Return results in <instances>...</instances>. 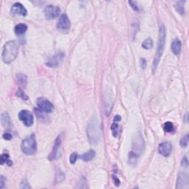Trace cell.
I'll return each instance as SVG.
<instances>
[{
    "instance_id": "cell-22",
    "label": "cell",
    "mask_w": 189,
    "mask_h": 189,
    "mask_svg": "<svg viewBox=\"0 0 189 189\" xmlns=\"http://www.w3.org/2000/svg\"><path fill=\"white\" fill-rule=\"evenodd\" d=\"M64 178H65V174H64V173L60 169H58L57 171H56V183H61L64 180Z\"/></svg>"
},
{
    "instance_id": "cell-34",
    "label": "cell",
    "mask_w": 189,
    "mask_h": 189,
    "mask_svg": "<svg viewBox=\"0 0 189 189\" xmlns=\"http://www.w3.org/2000/svg\"><path fill=\"white\" fill-rule=\"evenodd\" d=\"M146 60L145 58H141V66L142 69H145L146 67Z\"/></svg>"
},
{
    "instance_id": "cell-4",
    "label": "cell",
    "mask_w": 189,
    "mask_h": 189,
    "mask_svg": "<svg viewBox=\"0 0 189 189\" xmlns=\"http://www.w3.org/2000/svg\"><path fill=\"white\" fill-rule=\"evenodd\" d=\"M21 149L26 155H33L36 152L37 144L34 134H32L22 141Z\"/></svg>"
},
{
    "instance_id": "cell-36",
    "label": "cell",
    "mask_w": 189,
    "mask_h": 189,
    "mask_svg": "<svg viewBox=\"0 0 189 189\" xmlns=\"http://www.w3.org/2000/svg\"><path fill=\"white\" fill-rule=\"evenodd\" d=\"M121 120V117L120 116V115H115V118H114V121H120V120Z\"/></svg>"
},
{
    "instance_id": "cell-21",
    "label": "cell",
    "mask_w": 189,
    "mask_h": 189,
    "mask_svg": "<svg viewBox=\"0 0 189 189\" xmlns=\"http://www.w3.org/2000/svg\"><path fill=\"white\" fill-rule=\"evenodd\" d=\"M142 47L144 48L145 50H150L153 47V41L152 39L149 38V39H145L142 44Z\"/></svg>"
},
{
    "instance_id": "cell-12",
    "label": "cell",
    "mask_w": 189,
    "mask_h": 189,
    "mask_svg": "<svg viewBox=\"0 0 189 189\" xmlns=\"http://www.w3.org/2000/svg\"><path fill=\"white\" fill-rule=\"evenodd\" d=\"M172 151V145L169 142H163L158 146V152L163 157H169Z\"/></svg>"
},
{
    "instance_id": "cell-6",
    "label": "cell",
    "mask_w": 189,
    "mask_h": 189,
    "mask_svg": "<svg viewBox=\"0 0 189 189\" xmlns=\"http://www.w3.org/2000/svg\"><path fill=\"white\" fill-rule=\"evenodd\" d=\"M70 22H69L67 15L64 14L58 19L56 27L59 31L62 32V33H67L70 28Z\"/></svg>"
},
{
    "instance_id": "cell-28",
    "label": "cell",
    "mask_w": 189,
    "mask_h": 189,
    "mask_svg": "<svg viewBox=\"0 0 189 189\" xmlns=\"http://www.w3.org/2000/svg\"><path fill=\"white\" fill-rule=\"evenodd\" d=\"M16 95L18 96V97L22 98V99H23V100H27L28 99V97L27 96V94L24 93V91L22 90V89H19L18 91L16 92Z\"/></svg>"
},
{
    "instance_id": "cell-9",
    "label": "cell",
    "mask_w": 189,
    "mask_h": 189,
    "mask_svg": "<svg viewBox=\"0 0 189 189\" xmlns=\"http://www.w3.org/2000/svg\"><path fill=\"white\" fill-rule=\"evenodd\" d=\"M19 118L27 127H30L33 124V115L30 111L22 110L19 113Z\"/></svg>"
},
{
    "instance_id": "cell-18",
    "label": "cell",
    "mask_w": 189,
    "mask_h": 189,
    "mask_svg": "<svg viewBox=\"0 0 189 189\" xmlns=\"http://www.w3.org/2000/svg\"><path fill=\"white\" fill-rule=\"evenodd\" d=\"M27 26L26 25V24H22V23L16 24V25L15 26V28H14L15 33L18 36L23 35V34L25 33L26 31H27Z\"/></svg>"
},
{
    "instance_id": "cell-1",
    "label": "cell",
    "mask_w": 189,
    "mask_h": 189,
    "mask_svg": "<svg viewBox=\"0 0 189 189\" xmlns=\"http://www.w3.org/2000/svg\"><path fill=\"white\" fill-rule=\"evenodd\" d=\"M166 38V29L163 24H161L159 29V37H158V46H157V50L155 57L154 58L152 64V73H154L156 70L158 65L160 62V58L162 57V55L163 53L164 47H165V42Z\"/></svg>"
},
{
    "instance_id": "cell-14",
    "label": "cell",
    "mask_w": 189,
    "mask_h": 189,
    "mask_svg": "<svg viewBox=\"0 0 189 189\" xmlns=\"http://www.w3.org/2000/svg\"><path fill=\"white\" fill-rule=\"evenodd\" d=\"M181 47H182V44H181V41L179 39H176L172 41L171 50H172L173 53L176 56H178L181 52Z\"/></svg>"
},
{
    "instance_id": "cell-7",
    "label": "cell",
    "mask_w": 189,
    "mask_h": 189,
    "mask_svg": "<svg viewBox=\"0 0 189 189\" xmlns=\"http://www.w3.org/2000/svg\"><path fill=\"white\" fill-rule=\"evenodd\" d=\"M44 16L47 19H54L59 16L61 13V9L59 7L55 6L52 5H49L44 8Z\"/></svg>"
},
{
    "instance_id": "cell-20",
    "label": "cell",
    "mask_w": 189,
    "mask_h": 189,
    "mask_svg": "<svg viewBox=\"0 0 189 189\" xmlns=\"http://www.w3.org/2000/svg\"><path fill=\"white\" fill-rule=\"evenodd\" d=\"M0 163L1 165H4V164H7V166H11L13 165V162L10 160L9 158V154L7 153H3L1 156V159H0Z\"/></svg>"
},
{
    "instance_id": "cell-15",
    "label": "cell",
    "mask_w": 189,
    "mask_h": 189,
    "mask_svg": "<svg viewBox=\"0 0 189 189\" xmlns=\"http://www.w3.org/2000/svg\"><path fill=\"white\" fill-rule=\"evenodd\" d=\"M94 157H95V152L94 150H90L82 155H79V159H81L85 162H89L91 161Z\"/></svg>"
},
{
    "instance_id": "cell-27",
    "label": "cell",
    "mask_w": 189,
    "mask_h": 189,
    "mask_svg": "<svg viewBox=\"0 0 189 189\" xmlns=\"http://www.w3.org/2000/svg\"><path fill=\"white\" fill-rule=\"evenodd\" d=\"M78 159L79 155L78 153L73 152L70 155V157H69V162H70L71 164H75V162H76L77 160H78Z\"/></svg>"
},
{
    "instance_id": "cell-26",
    "label": "cell",
    "mask_w": 189,
    "mask_h": 189,
    "mask_svg": "<svg viewBox=\"0 0 189 189\" xmlns=\"http://www.w3.org/2000/svg\"><path fill=\"white\" fill-rule=\"evenodd\" d=\"M111 132H112L113 136H114L115 137H118V124H116V123H114V124H111Z\"/></svg>"
},
{
    "instance_id": "cell-31",
    "label": "cell",
    "mask_w": 189,
    "mask_h": 189,
    "mask_svg": "<svg viewBox=\"0 0 189 189\" xmlns=\"http://www.w3.org/2000/svg\"><path fill=\"white\" fill-rule=\"evenodd\" d=\"M6 182V179L2 175L0 177V188H3L4 186H5V183Z\"/></svg>"
},
{
    "instance_id": "cell-8",
    "label": "cell",
    "mask_w": 189,
    "mask_h": 189,
    "mask_svg": "<svg viewBox=\"0 0 189 189\" xmlns=\"http://www.w3.org/2000/svg\"><path fill=\"white\" fill-rule=\"evenodd\" d=\"M37 106L41 111L46 113H51L54 109L53 104L45 98H38Z\"/></svg>"
},
{
    "instance_id": "cell-2",
    "label": "cell",
    "mask_w": 189,
    "mask_h": 189,
    "mask_svg": "<svg viewBox=\"0 0 189 189\" xmlns=\"http://www.w3.org/2000/svg\"><path fill=\"white\" fill-rule=\"evenodd\" d=\"M19 52V46L16 41H9L3 47L2 59L5 64H10L16 59Z\"/></svg>"
},
{
    "instance_id": "cell-19",
    "label": "cell",
    "mask_w": 189,
    "mask_h": 189,
    "mask_svg": "<svg viewBox=\"0 0 189 189\" xmlns=\"http://www.w3.org/2000/svg\"><path fill=\"white\" fill-rule=\"evenodd\" d=\"M186 3L185 1H177L175 3L174 7L175 10H177V12L180 15H184L185 14V9H184V5Z\"/></svg>"
},
{
    "instance_id": "cell-23",
    "label": "cell",
    "mask_w": 189,
    "mask_h": 189,
    "mask_svg": "<svg viewBox=\"0 0 189 189\" xmlns=\"http://www.w3.org/2000/svg\"><path fill=\"white\" fill-rule=\"evenodd\" d=\"M139 156V154H137V153L132 151V152H129V154H128V161H129L131 164H135L137 159H138Z\"/></svg>"
},
{
    "instance_id": "cell-17",
    "label": "cell",
    "mask_w": 189,
    "mask_h": 189,
    "mask_svg": "<svg viewBox=\"0 0 189 189\" xmlns=\"http://www.w3.org/2000/svg\"><path fill=\"white\" fill-rule=\"evenodd\" d=\"M17 81H18L19 84L22 86V88H25L27 84V77L26 75L22 74V73H19L16 75Z\"/></svg>"
},
{
    "instance_id": "cell-32",
    "label": "cell",
    "mask_w": 189,
    "mask_h": 189,
    "mask_svg": "<svg viewBox=\"0 0 189 189\" xmlns=\"http://www.w3.org/2000/svg\"><path fill=\"white\" fill-rule=\"evenodd\" d=\"M181 165L183 166H185V167H187V166H188V161L187 157H184V158H183L182 162H181Z\"/></svg>"
},
{
    "instance_id": "cell-24",
    "label": "cell",
    "mask_w": 189,
    "mask_h": 189,
    "mask_svg": "<svg viewBox=\"0 0 189 189\" xmlns=\"http://www.w3.org/2000/svg\"><path fill=\"white\" fill-rule=\"evenodd\" d=\"M188 141H189V135L188 134H187V135L183 136L182 138L180 139V141H179V144H180L181 147H183V148H186V147L188 146Z\"/></svg>"
},
{
    "instance_id": "cell-29",
    "label": "cell",
    "mask_w": 189,
    "mask_h": 189,
    "mask_svg": "<svg viewBox=\"0 0 189 189\" xmlns=\"http://www.w3.org/2000/svg\"><path fill=\"white\" fill-rule=\"evenodd\" d=\"M20 188H31V187L29 185V183H27V181L25 179H23V180L22 181V183H21L20 185Z\"/></svg>"
},
{
    "instance_id": "cell-30",
    "label": "cell",
    "mask_w": 189,
    "mask_h": 189,
    "mask_svg": "<svg viewBox=\"0 0 189 189\" xmlns=\"http://www.w3.org/2000/svg\"><path fill=\"white\" fill-rule=\"evenodd\" d=\"M128 4H129L130 5H131V7H132V9H133L135 11H139V7L137 5V3H136V2L134 1H129L128 2Z\"/></svg>"
},
{
    "instance_id": "cell-5",
    "label": "cell",
    "mask_w": 189,
    "mask_h": 189,
    "mask_svg": "<svg viewBox=\"0 0 189 189\" xmlns=\"http://www.w3.org/2000/svg\"><path fill=\"white\" fill-rule=\"evenodd\" d=\"M64 58H65V54L63 52H60L56 53L54 56H51L47 60L46 66L50 68H56L58 67L63 62Z\"/></svg>"
},
{
    "instance_id": "cell-35",
    "label": "cell",
    "mask_w": 189,
    "mask_h": 189,
    "mask_svg": "<svg viewBox=\"0 0 189 189\" xmlns=\"http://www.w3.org/2000/svg\"><path fill=\"white\" fill-rule=\"evenodd\" d=\"M112 179H113V180H114V183H115V186H120V180H119V179L118 178V177H116L115 176L113 175L112 176Z\"/></svg>"
},
{
    "instance_id": "cell-25",
    "label": "cell",
    "mask_w": 189,
    "mask_h": 189,
    "mask_svg": "<svg viewBox=\"0 0 189 189\" xmlns=\"http://www.w3.org/2000/svg\"><path fill=\"white\" fill-rule=\"evenodd\" d=\"M174 129V127L173 124L171 122H166L164 124V130L166 132H172Z\"/></svg>"
},
{
    "instance_id": "cell-11",
    "label": "cell",
    "mask_w": 189,
    "mask_h": 189,
    "mask_svg": "<svg viewBox=\"0 0 189 189\" xmlns=\"http://www.w3.org/2000/svg\"><path fill=\"white\" fill-rule=\"evenodd\" d=\"M11 14L14 16H26L27 14V11L23 6V5H22L20 2H16L11 7Z\"/></svg>"
},
{
    "instance_id": "cell-10",
    "label": "cell",
    "mask_w": 189,
    "mask_h": 189,
    "mask_svg": "<svg viewBox=\"0 0 189 189\" xmlns=\"http://www.w3.org/2000/svg\"><path fill=\"white\" fill-rule=\"evenodd\" d=\"M61 145V136L58 135L57 138L55 141V143L52 148V152H50V155L48 157V159L50 160H55L58 158V154H59V149Z\"/></svg>"
},
{
    "instance_id": "cell-13",
    "label": "cell",
    "mask_w": 189,
    "mask_h": 189,
    "mask_svg": "<svg viewBox=\"0 0 189 189\" xmlns=\"http://www.w3.org/2000/svg\"><path fill=\"white\" fill-rule=\"evenodd\" d=\"M189 183L188 176L186 173H180L178 175L177 180V186L176 188L178 189L184 188L188 187Z\"/></svg>"
},
{
    "instance_id": "cell-3",
    "label": "cell",
    "mask_w": 189,
    "mask_h": 189,
    "mask_svg": "<svg viewBox=\"0 0 189 189\" xmlns=\"http://www.w3.org/2000/svg\"><path fill=\"white\" fill-rule=\"evenodd\" d=\"M87 133L88 139L90 143L92 145H97L101 141V128L99 126V123L97 117H94L90 120L87 126Z\"/></svg>"
},
{
    "instance_id": "cell-33",
    "label": "cell",
    "mask_w": 189,
    "mask_h": 189,
    "mask_svg": "<svg viewBox=\"0 0 189 189\" xmlns=\"http://www.w3.org/2000/svg\"><path fill=\"white\" fill-rule=\"evenodd\" d=\"M2 137L6 141H10V140L12 138V135H10V133H5L3 134Z\"/></svg>"
},
{
    "instance_id": "cell-16",
    "label": "cell",
    "mask_w": 189,
    "mask_h": 189,
    "mask_svg": "<svg viewBox=\"0 0 189 189\" xmlns=\"http://www.w3.org/2000/svg\"><path fill=\"white\" fill-rule=\"evenodd\" d=\"M1 122H2V124L3 127H5V128L10 127L11 125V120H10V116H9L8 113L4 112L2 114Z\"/></svg>"
}]
</instances>
